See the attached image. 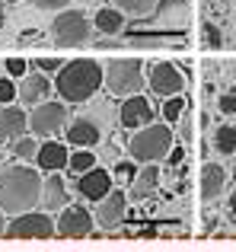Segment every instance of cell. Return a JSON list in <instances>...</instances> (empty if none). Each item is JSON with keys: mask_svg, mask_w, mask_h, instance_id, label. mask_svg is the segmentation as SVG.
Returning <instances> with one entry per match:
<instances>
[{"mask_svg": "<svg viewBox=\"0 0 236 252\" xmlns=\"http://www.w3.org/2000/svg\"><path fill=\"white\" fill-rule=\"evenodd\" d=\"M55 93L64 102H87L96 90L102 86V64L96 58H74L64 61L61 70L55 74Z\"/></svg>", "mask_w": 236, "mask_h": 252, "instance_id": "obj_1", "label": "cell"}, {"mask_svg": "<svg viewBox=\"0 0 236 252\" xmlns=\"http://www.w3.org/2000/svg\"><path fill=\"white\" fill-rule=\"evenodd\" d=\"M42 195V176L32 166H6L0 172V211L6 217L35 208Z\"/></svg>", "mask_w": 236, "mask_h": 252, "instance_id": "obj_2", "label": "cell"}, {"mask_svg": "<svg viewBox=\"0 0 236 252\" xmlns=\"http://www.w3.org/2000/svg\"><path fill=\"white\" fill-rule=\"evenodd\" d=\"M173 125L166 122H150L134 128V137L128 141V154L137 163H160L173 147Z\"/></svg>", "mask_w": 236, "mask_h": 252, "instance_id": "obj_3", "label": "cell"}, {"mask_svg": "<svg viewBox=\"0 0 236 252\" xmlns=\"http://www.w3.org/2000/svg\"><path fill=\"white\" fill-rule=\"evenodd\" d=\"M144 61L141 58H115L102 67V86H106L112 96H131V93H141L144 90Z\"/></svg>", "mask_w": 236, "mask_h": 252, "instance_id": "obj_4", "label": "cell"}, {"mask_svg": "<svg viewBox=\"0 0 236 252\" xmlns=\"http://www.w3.org/2000/svg\"><path fill=\"white\" fill-rule=\"evenodd\" d=\"M6 240H51L55 236V217L51 211H23L13 214V220L3 230Z\"/></svg>", "mask_w": 236, "mask_h": 252, "instance_id": "obj_5", "label": "cell"}, {"mask_svg": "<svg viewBox=\"0 0 236 252\" xmlns=\"http://www.w3.org/2000/svg\"><path fill=\"white\" fill-rule=\"evenodd\" d=\"M89 32H93V26H89L87 13L67 10V6H64V13H58L55 23H51V35H55L58 48H77V45H87Z\"/></svg>", "mask_w": 236, "mask_h": 252, "instance_id": "obj_6", "label": "cell"}, {"mask_svg": "<svg viewBox=\"0 0 236 252\" xmlns=\"http://www.w3.org/2000/svg\"><path fill=\"white\" fill-rule=\"evenodd\" d=\"M67 125V105L64 102H51V99H42L35 102V109L29 112V131L35 137H51Z\"/></svg>", "mask_w": 236, "mask_h": 252, "instance_id": "obj_7", "label": "cell"}, {"mask_svg": "<svg viewBox=\"0 0 236 252\" xmlns=\"http://www.w3.org/2000/svg\"><path fill=\"white\" fill-rule=\"evenodd\" d=\"M93 223H96V217L89 214L83 204H64L61 217L55 220V236H64V240H83V236H93Z\"/></svg>", "mask_w": 236, "mask_h": 252, "instance_id": "obj_8", "label": "cell"}, {"mask_svg": "<svg viewBox=\"0 0 236 252\" xmlns=\"http://www.w3.org/2000/svg\"><path fill=\"white\" fill-rule=\"evenodd\" d=\"M147 80H150V93H156L160 99L185 90V74H182L173 61H156L153 67H150Z\"/></svg>", "mask_w": 236, "mask_h": 252, "instance_id": "obj_9", "label": "cell"}, {"mask_svg": "<svg viewBox=\"0 0 236 252\" xmlns=\"http://www.w3.org/2000/svg\"><path fill=\"white\" fill-rule=\"evenodd\" d=\"M99 211H96V220H99L102 230H115L118 223H124V214H128V195L124 191L109 189L106 198H99Z\"/></svg>", "mask_w": 236, "mask_h": 252, "instance_id": "obj_10", "label": "cell"}, {"mask_svg": "<svg viewBox=\"0 0 236 252\" xmlns=\"http://www.w3.org/2000/svg\"><path fill=\"white\" fill-rule=\"evenodd\" d=\"M109 189H112V172L102 169V166H89L87 172H80V179H77V191L83 195V201H99V198L109 195Z\"/></svg>", "mask_w": 236, "mask_h": 252, "instance_id": "obj_11", "label": "cell"}, {"mask_svg": "<svg viewBox=\"0 0 236 252\" xmlns=\"http://www.w3.org/2000/svg\"><path fill=\"white\" fill-rule=\"evenodd\" d=\"M118 118H121L124 128H141V125H150V122H153V105H150L147 96L131 93V96H124Z\"/></svg>", "mask_w": 236, "mask_h": 252, "instance_id": "obj_12", "label": "cell"}, {"mask_svg": "<svg viewBox=\"0 0 236 252\" xmlns=\"http://www.w3.org/2000/svg\"><path fill=\"white\" fill-rule=\"evenodd\" d=\"M51 90H55V86H51L48 74H42V70L29 74V70H26V74H23V83L16 86V99L23 105H35V102H42V99H48Z\"/></svg>", "mask_w": 236, "mask_h": 252, "instance_id": "obj_13", "label": "cell"}, {"mask_svg": "<svg viewBox=\"0 0 236 252\" xmlns=\"http://www.w3.org/2000/svg\"><path fill=\"white\" fill-rule=\"evenodd\" d=\"M156 23L166 26V29H185L188 26V0H156Z\"/></svg>", "mask_w": 236, "mask_h": 252, "instance_id": "obj_14", "label": "cell"}, {"mask_svg": "<svg viewBox=\"0 0 236 252\" xmlns=\"http://www.w3.org/2000/svg\"><path fill=\"white\" fill-rule=\"evenodd\" d=\"M32 160H35V166L42 172H61V169H67V147L61 141H42Z\"/></svg>", "mask_w": 236, "mask_h": 252, "instance_id": "obj_15", "label": "cell"}, {"mask_svg": "<svg viewBox=\"0 0 236 252\" xmlns=\"http://www.w3.org/2000/svg\"><path fill=\"white\" fill-rule=\"evenodd\" d=\"M156 189H160V166H156V163H144V166L134 172V179H131L128 201H147Z\"/></svg>", "mask_w": 236, "mask_h": 252, "instance_id": "obj_16", "label": "cell"}, {"mask_svg": "<svg viewBox=\"0 0 236 252\" xmlns=\"http://www.w3.org/2000/svg\"><path fill=\"white\" fill-rule=\"evenodd\" d=\"M26 128H29V115L19 105L3 102V109H0V144H10L13 137L26 134Z\"/></svg>", "mask_w": 236, "mask_h": 252, "instance_id": "obj_17", "label": "cell"}, {"mask_svg": "<svg viewBox=\"0 0 236 252\" xmlns=\"http://www.w3.org/2000/svg\"><path fill=\"white\" fill-rule=\"evenodd\" d=\"M224 189H227V169L220 163H205L201 166V201L205 204L217 201Z\"/></svg>", "mask_w": 236, "mask_h": 252, "instance_id": "obj_18", "label": "cell"}, {"mask_svg": "<svg viewBox=\"0 0 236 252\" xmlns=\"http://www.w3.org/2000/svg\"><path fill=\"white\" fill-rule=\"evenodd\" d=\"M48 179H42V195H38V204L45 211H61L67 204V182H64L58 172H45Z\"/></svg>", "mask_w": 236, "mask_h": 252, "instance_id": "obj_19", "label": "cell"}, {"mask_svg": "<svg viewBox=\"0 0 236 252\" xmlns=\"http://www.w3.org/2000/svg\"><path fill=\"white\" fill-rule=\"evenodd\" d=\"M67 141L74 147H96L102 141V131L93 118L83 115V118H74V125H67Z\"/></svg>", "mask_w": 236, "mask_h": 252, "instance_id": "obj_20", "label": "cell"}, {"mask_svg": "<svg viewBox=\"0 0 236 252\" xmlns=\"http://www.w3.org/2000/svg\"><path fill=\"white\" fill-rule=\"evenodd\" d=\"M124 19H128V16H124L118 6H106V10L96 13L93 23H96V29H99V32H106V35H115V32L124 29Z\"/></svg>", "mask_w": 236, "mask_h": 252, "instance_id": "obj_21", "label": "cell"}, {"mask_svg": "<svg viewBox=\"0 0 236 252\" xmlns=\"http://www.w3.org/2000/svg\"><path fill=\"white\" fill-rule=\"evenodd\" d=\"M214 150H217L220 157H233L236 154V125H220V128H214Z\"/></svg>", "mask_w": 236, "mask_h": 252, "instance_id": "obj_22", "label": "cell"}, {"mask_svg": "<svg viewBox=\"0 0 236 252\" xmlns=\"http://www.w3.org/2000/svg\"><path fill=\"white\" fill-rule=\"evenodd\" d=\"M188 112V99L185 93H173V96H163V122L166 125H176L182 115Z\"/></svg>", "mask_w": 236, "mask_h": 252, "instance_id": "obj_23", "label": "cell"}, {"mask_svg": "<svg viewBox=\"0 0 236 252\" xmlns=\"http://www.w3.org/2000/svg\"><path fill=\"white\" fill-rule=\"evenodd\" d=\"M89 166H96V157H93V150H89V147H77L74 154H67V169L70 172L80 176V172H87Z\"/></svg>", "mask_w": 236, "mask_h": 252, "instance_id": "obj_24", "label": "cell"}, {"mask_svg": "<svg viewBox=\"0 0 236 252\" xmlns=\"http://www.w3.org/2000/svg\"><path fill=\"white\" fill-rule=\"evenodd\" d=\"M115 6L124 13V16H150L156 6V0H115Z\"/></svg>", "mask_w": 236, "mask_h": 252, "instance_id": "obj_25", "label": "cell"}, {"mask_svg": "<svg viewBox=\"0 0 236 252\" xmlns=\"http://www.w3.org/2000/svg\"><path fill=\"white\" fill-rule=\"evenodd\" d=\"M13 154L19 157V160H32L35 157V150H38V141H32V137H26V134H19V137H13Z\"/></svg>", "mask_w": 236, "mask_h": 252, "instance_id": "obj_26", "label": "cell"}, {"mask_svg": "<svg viewBox=\"0 0 236 252\" xmlns=\"http://www.w3.org/2000/svg\"><path fill=\"white\" fill-rule=\"evenodd\" d=\"M217 109L220 115H236V90H227L217 96Z\"/></svg>", "mask_w": 236, "mask_h": 252, "instance_id": "obj_27", "label": "cell"}, {"mask_svg": "<svg viewBox=\"0 0 236 252\" xmlns=\"http://www.w3.org/2000/svg\"><path fill=\"white\" fill-rule=\"evenodd\" d=\"M6 74L10 77H23L26 70H29V61H26V58H6Z\"/></svg>", "mask_w": 236, "mask_h": 252, "instance_id": "obj_28", "label": "cell"}, {"mask_svg": "<svg viewBox=\"0 0 236 252\" xmlns=\"http://www.w3.org/2000/svg\"><path fill=\"white\" fill-rule=\"evenodd\" d=\"M0 102H16V86L10 77H0Z\"/></svg>", "mask_w": 236, "mask_h": 252, "instance_id": "obj_29", "label": "cell"}, {"mask_svg": "<svg viewBox=\"0 0 236 252\" xmlns=\"http://www.w3.org/2000/svg\"><path fill=\"white\" fill-rule=\"evenodd\" d=\"M61 64L64 61H58V58H38L35 67L42 70V74H58V70H61Z\"/></svg>", "mask_w": 236, "mask_h": 252, "instance_id": "obj_30", "label": "cell"}, {"mask_svg": "<svg viewBox=\"0 0 236 252\" xmlns=\"http://www.w3.org/2000/svg\"><path fill=\"white\" fill-rule=\"evenodd\" d=\"M134 172H137V169H134V163H124V160H121V163L115 166V176L121 179V182H131V179H134Z\"/></svg>", "mask_w": 236, "mask_h": 252, "instance_id": "obj_31", "label": "cell"}, {"mask_svg": "<svg viewBox=\"0 0 236 252\" xmlns=\"http://www.w3.org/2000/svg\"><path fill=\"white\" fill-rule=\"evenodd\" d=\"M32 3L38 10H64V6H70V0H32Z\"/></svg>", "mask_w": 236, "mask_h": 252, "instance_id": "obj_32", "label": "cell"}, {"mask_svg": "<svg viewBox=\"0 0 236 252\" xmlns=\"http://www.w3.org/2000/svg\"><path fill=\"white\" fill-rule=\"evenodd\" d=\"M163 160H166L169 166H179V163L185 160V147H169V154L163 157Z\"/></svg>", "mask_w": 236, "mask_h": 252, "instance_id": "obj_33", "label": "cell"}, {"mask_svg": "<svg viewBox=\"0 0 236 252\" xmlns=\"http://www.w3.org/2000/svg\"><path fill=\"white\" fill-rule=\"evenodd\" d=\"M176 125H179V137H182V141H192V118H188V115H182Z\"/></svg>", "mask_w": 236, "mask_h": 252, "instance_id": "obj_34", "label": "cell"}, {"mask_svg": "<svg viewBox=\"0 0 236 252\" xmlns=\"http://www.w3.org/2000/svg\"><path fill=\"white\" fill-rule=\"evenodd\" d=\"M205 32H207V45H211V48H217V45H220V32L214 29L211 23H205Z\"/></svg>", "mask_w": 236, "mask_h": 252, "instance_id": "obj_35", "label": "cell"}, {"mask_svg": "<svg viewBox=\"0 0 236 252\" xmlns=\"http://www.w3.org/2000/svg\"><path fill=\"white\" fill-rule=\"evenodd\" d=\"M227 214H230V220L236 223V189L230 191V198H227Z\"/></svg>", "mask_w": 236, "mask_h": 252, "instance_id": "obj_36", "label": "cell"}, {"mask_svg": "<svg viewBox=\"0 0 236 252\" xmlns=\"http://www.w3.org/2000/svg\"><path fill=\"white\" fill-rule=\"evenodd\" d=\"M3 230H6V214L0 211V236H3Z\"/></svg>", "mask_w": 236, "mask_h": 252, "instance_id": "obj_37", "label": "cell"}, {"mask_svg": "<svg viewBox=\"0 0 236 252\" xmlns=\"http://www.w3.org/2000/svg\"><path fill=\"white\" fill-rule=\"evenodd\" d=\"M6 3H19V0H6Z\"/></svg>", "mask_w": 236, "mask_h": 252, "instance_id": "obj_38", "label": "cell"}]
</instances>
